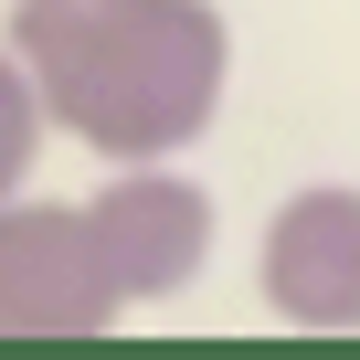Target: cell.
<instances>
[{"label":"cell","instance_id":"6da1fadb","mask_svg":"<svg viewBox=\"0 0 360 360\" xmlns=\"http://www.w3.org/2000/svg\"><path fill=\"white\" fill-rule=\"evenodd\" d=\"M22 75L53 96L106 148H159L180 117H202V22H180V0H22L11 32Z\"/></svg>","mask_w":360,"mask_h":360},{"label":"cell","instance_id":"7a4b0ae2","mask_svg":"<svg viewBox=\"0 0 360 360\" xmlns=\"http://www.w3.org/2000/svg\"><path fill=\"white\" fill-rule=\"evenodd\" d=\"M106 318V265L85 244L75 212L43 202H0V339H53V328H96Z\"/></svg>","mask_w":360,"mask_h":360},{"label":"cell","instance_id":"3957f363","mask_svg":"<svg viewBox=\"0 0 360 360\" xmlns=\"http://www.w3.org/2000/svg\"><path fill=\"white\" fill-rule=\"evenodd\" d=\"M85 244H96V265H106V286H169L180 265L202 255V202H180V191H106L96 202V223H85Z\"/></svg>","mask_w":360,"mask_h":360},{"label":"cell","instance_id":"277c9868","mask_svg":"<svg viewBox=\"0 0 360 360\" xmlns=\"http://www.w3.org/2000/svg\"><path fill=\"white\" fill-rule=\"evenodd\" d=\"M32 127H43L32 75H22V53H11V43H0V202H11V180H22V159H32Z\"/></svg>","mask_w":360,"mask_h":360}]
</instances>
